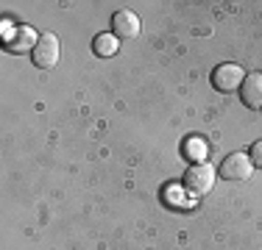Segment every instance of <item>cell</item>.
<instances>
[{
	"instance_id": "obj_1",
	"label": "cell",
	"mask_w": 262,
	"mask_h": 250,
	"mask_svg": "<svg viewBox=\"0 0 262 250\" xmlns=\"http://www.w3.org/2000/svg\"><path fill=\"white\" fill-rule=\"evenodd\" d=\"M215 167L207 164V161H201V164H192L190 170L184 172V189L190 192V195L201 197V195H209L212 186H215Z\"/></svg>"
},
{
	"instance_id": "obj_2",
	"label": "cell",
	"mask_w": 262,
	"mask_h": 250,
	"mask_svg": "<svg viewBox=\"0 0 262 250\" xmlns=\"http://www.w3.org/2000/svg\"><path fill=\"white\" fill-rule=\"evenodd\" d=\"M251 172H254V161H251V156H246V153H229L226 159L221 161V167H217V175H221L223 181H229V184L248 181Z\"/></svg>"
},
{
	"instance_id": "obj_3",
	"label": "cell",
	"mask_w": 262,
	"mask_h": 250,
	"mask_svg": "<svg viewBox=\"0 0 262 250\" xmlns=\"http://www.w3.org/2000/svg\"><path fill=\"white\" fill-rule=\"evenodd\" d=\"M246 70H243L240 64H221L215 72H212V86H215L217 92H223V95H229V92H237L243 86V81H246Z\"/></svg>"
},
{
	"instance_id": "obj_4",
	"label": "cell",
	"mask_w": 262,
	"mask_h": 250,
	"mask_svg": "<svg viewBox=\"0 0 262 250\" xmlns=\"http://www.w3.org/2000/svg\"><path fill=\"white\" fill-rule=\"evenodd\" d=\"M59 53H61L59 39L53 34H39V42H36L31 59H34V64L39 70H51V67H56V61H59Z\"/></svg>"
},
{
	"instance_id": "obj_5",
	"label": "cell",
	"mask_w": 262,
	"mask_h": 250,
	"mask_svg": "<svg viewBox=\"0 0 262 250\" xmlns=\"http://www.w3.org/2000/svg\"><path fill=\"white\" fill-rule=\"evenodd\" d=\"M36 42H39V34H36L31 25H17L9 34V39H6V47H9L11 53H34Z\"/></svg>"
},
{
	"instance_id": "obj_6",
	"label": "cell",
	"mask_w": 262,
	"mask_h": 250,
	"mask_svg": "<svg viewBox=\"0 0 262 250\" xmlns=\"http://www.w3.org/2000/svg\"><path fill=\"white\" fill-rule=\"evenodd\" d=\"M112 34H115L117 39H134V36L140 34V17L128 9L115 11V14H112Z\"/></svg>"
},
{
	"instance_id": "obj_7",
	"label": "cell",
	"mask_w": 262,
	"mask_h": 250,
	"mask_svg": "<svg viewBox=\"0 0 262 250\" xmlns=\"http://www.w3.org/2000/svg\"><path fill=\"white\" fill-rule=\"evenodd\" d=\"M240 97L248 109H262V72H248L240 86Z\"/></svg>"
},
{
	"instance_id": "obj_8",
	"label": "cell",
	"mask_w": 262,
	"mask_h": 250,
	"mask_svg": "<svg viewBox=\"0 0 262 250\" xmlns=\"http://www.w3.org/2000/svg\"><path fill=\"white\" fill-rule=\"evenodd\" d=\"M182 153H184L190 161H195V164H201V161L207 159L209 147H207V142H204L201 136H187V139H184V145H182Z\"/></svg>"
},
{
	"instance_id": "obj_9",
	"label": "cell",
	"mask_w": 262,
	"mask_h": 250,
	"mask_svg": "<svg viewBox=\"0 0 262 250\" xmlns=\"http://www.w3.org/2000/svg\"><path fill=\"white\" fill-rule=\"evenodd\" d=\"M92 47H95L98 56H115L117 53V36L115 34H98Z\"/></svg>"
},
{
	"instance_id": "obj_10",
	"label": "cell",
	"mask_w": 262,
	"mask_h": 250,
	"mask_svg": "<svg viewBox=\"0 0 262 250\" xmlns=\"http://www.w3.org/2000/svg\"><path fill=\"white\" fill-rule=\"evenodd\" d=\"M251 161H254V167H262V139L254 142V147H251Z\"/></svg>"
}]
</instances>
